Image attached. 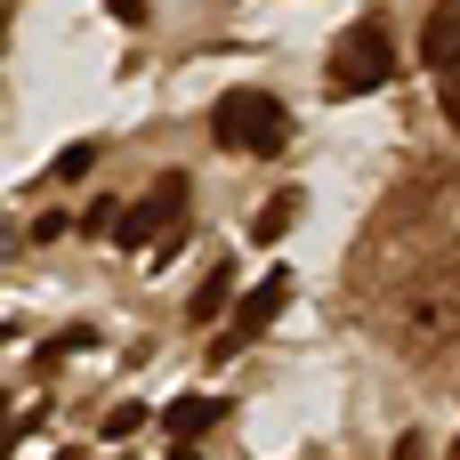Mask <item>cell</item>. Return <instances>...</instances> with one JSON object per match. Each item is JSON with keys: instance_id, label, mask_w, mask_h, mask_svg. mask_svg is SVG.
Masks as SVG:
<instances>
[{"instance_id": "obj_6", "label": "cell", "mask_w": 460, "mask_h": 460, "mask_svg": "<svg viewBox=\"0 0 460 460\" xmlns=\"http://www.w3.org/2000/svg\"><path fill=\"white\" fill-rule=\"evenodd\" d=\"M226 307H234V267H226V259H218V267H210V275H202V291H194V299H186V323H194V332H202V323H218V315H226Z\"/></svg>"}, {"instance_id": "obj_5", "label": "cell", "mask_w": 460, "mask_h": 460, "mask_svg": "<svg viewBox=\"0 0 460 460\" xmlns=\"http://www.w3.org/2000/svg\"><path fill=\"white\" fill-rule=\"evenodd\" d=\"M283 299H291V275H267L259 291H243V315H234V340L226 348H243V340H259L275 315H283Z\"/></svg>"}, {"instance_id": "obj_4", "label": "cell", "mask_w": 460, "mask_h": 460, "mask_svg": "<svg viewBox=\"0 0 460 460\" xmlns=\"http://www.w3.org/2000/svg\"><path fill=\"white\" fill-rule=\"evenodd\" d=\"M420 65L460 73V0H437V8H429V24H420Z\"/></svg>"}, {"instance_id": "obj_7", "label": "cell", "mask_w": 460, "mask_h": 460, "mask_svg": "<svg viewBox=\"0 0 460 460\" xmlns=\"http://www.w3.org/2000/svg\"><path fill=\"white\" fill-rule=\"evenodd\" d=\"M299 210H307V194H299V186H283V194H267V210L251 218V243H283V234L299 226Z\"/></svg>"}, {"instance_id": "obj_9", "label": "cell", "mask_w": 460, "mask_h": 460, "mask_svg": "<svg viewBox=\"0 0 460 460\" xmlns=\"http://www.w3.org/2000/svg\"><path fill=\"white\" fill-rule=\"evenodd\" d=\"M89 162H97V137H73V146L49 162V178H89Z\"/></svg>"}, {"instance_id": "obj_1", "label": "cell", "mask_w": 460, "mask_h": 460, "mask_svg": "<svg viewBox=\"0 0 460 460\" xmlns=\"http://www.w3.org/2000/svg\"><path fill=\"white\" fill-rule=\"evenodd\" d=\"M210 137H218L226 154H283L291 113H283L275 89H226V97L210 105Z\"/></svg>"}, {"instance_id": "obj_2", "label": "cell", "mask_w": 460, "mask_h": 460, "mask_svg": "<svg viewBox=\"0 0 460 460\" xmlns=\"http://www.w3.org/2000/svg\"><path fill=\"white\" fill-rule=\"evenodd\" d=\"M388 81H396V40H388L380 16H356V24L332 40V89H340V97H372V89H388Z\"/></svg>"}, {"instance_id": "obj_10", "label": "cell", "mask_w": 460, "mask_h": 460, "mask_svg": "<svg viewBox=\"0 0 460 460\" xmlns=\"http://www.w3.org/2000/svg\"><path fill=\"white\" fill-rule=\"evenodd\" d=\"M437 113L453 121V137H460V73H437Z\"/></svg>"}, {"instance_id": "obj_12", "label": "cell", "mask_w": 460, "mask_h": 460, "mask_svg": "<svg viewBox=\"0 0 460 460\" xmlns=\"http://www.w3.org/2000/svg\"><path fill=\"white\" fill-rule=\"evenodd\" d=\"M73 348H89V332H65V340H49V348H40V364H65Z\"/></svg>"}, {"instance_id": "obj_13", "label": "cell", "mask_w": 460, "mask_h": 460, "mask_svg": "<svg viewBox=\"0 0 460 460\" xmlns=\"http://www.w3.org/2000/svg\"><path fill=\"white\" fill-rule=\"evenodd\" d=\"M396 460H429V437H420V429H404V437H396Z\"/></svg>"}, {"instance_id": "obj_3", "label": "cell", "mask_w": 460, "mask_h": 460, "mask_svg": "<svg viewBox=\"0 0 460 460\" xmlns=\"http://www.w3.org/2000/svg\"><path fill=\"white\" fill-rule=\"evenodd\" d=\"M186 202H194V186H186V170H162L129 210H121V251H154L162 234H178V218H186Z\"/></svg>"}, {"instance_id": "obj_11", "label": "cell", "mask_w": 460, "mask_h": 460, "mask_svg": "<svg viewBox=\"0 0 460 460\" xmlns=\"http://www.w3.org/2000/svg\"><path fill=\"white\" fill-rule=\"evenodd\" d=\"M129 429H146V404H113L105 412V437H129Z\"/></svg>"}, {"instance_id": "obj_14", "label": "cell", "mask_w": 460, "mask_h": 460, "mask_svg": "<svg viewBox=\"0 0 460 460\" xmlns=\"http://www.w3.org/2000/svg\"><path fill=\"white\" fill-rule=\"evenodd\" d=\"M105 8H113L121 24H146V0H105Z\"/></svg>"}, {"instance_id": "obj_15", "label": "cell", "mask_w": 460, "mask_h": 460, "mask_svg": "<svg viewBox=\"0 0 460 460\" xmlns=\"http://www.w3.org/2000/svg\"><path fill=\"white\" fill-rule=\"evenodd\" d=\"M178 460H202V453H178Z\"/></svg>"}, {"instance_id": "obj_8", "label": "cell", "mask_w": 460, "mask_h": 460, "mask_svg": "<svg viewBox=\"0 0 460 460\" xmlns=\"http://www.w3.org/2000/svg\"><path fill=\"white\" fill-rule=\"evenodd\" d=\"M218 412H226L218 396H178V404H162V429H170L178 445H194V437H202V429H210Z\"/></svg>"}]
</instances>
